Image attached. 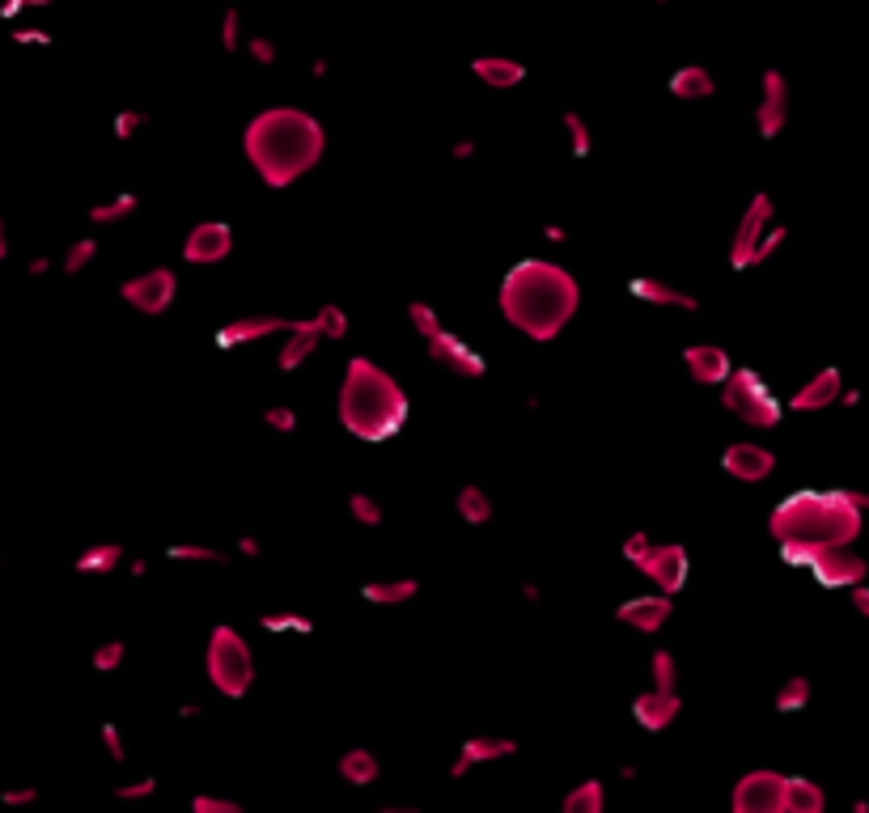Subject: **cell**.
I'll use <instances>...</instances> for the list:
<instances>
[{
	"instance_id": "obj_1",
	"label": "cell",
	"mask_w": 869,
	"mask_h": 813,
	"mask_svg": "<svg viewBox=\"0 0 869 813\" xmlns=\"http://www.w3.org/2000/svg\"><path fill=\"white\" fill-rule=\"evenodd\" d=\"M865 492H793L772 509L768 530L789 564H814L827 551H848L861 534Z\"/></svg>"
},
{
	"instance_id": "obj_2",
	"label": "cell",
	"mask_w": 869,
	"mask_h": 813,
	"mask_svg": "<svg viewBox=\"0 0 869 813\" xmlns=\"http://www.w3.org/2000/svg\"><path fill=\"white\" fill-rule=\"evenodd\" d=\"M577 305L581 288L560 263L522 259L501 280V314L509 318V327H518L535 343H552L564 331V322H573Z\"/></svg>"
},
{
	"instance_id": "obj_3",
	"label": "cell",
	"mask_w": 869,
	"mask_h": 813,
	"mask_svg": "<svg viewBox=\"0 0 869 813\" xmlns=\"http://www.w3.org/2000/svg\"><path fill=\"white\" fill-rule=\"evenodd\" d=\"M246 157H251L255 174L268 187H289L301 174H310L323 157V128L318 119L297 111V106H272V111H259L251 123H246Z\"/></svg>"
},
{
	"instance_id": "obj_4",
	"label": "cell",
	"mask_w": 869,
	"mask_h": 813,
	"mask_svg": "<svg viewBox=\"0 0 869 813\" xmlns=\"http://www.w3.org/2000/svg\"><path fill=\"white\" fill-rule=\"evenodd\" d=\"M340 424L369 445H378L407 424V394L369 356H352L340 386Z\"/></svg>"
},
{
	"instance_id": "obj_5",
	"label": "cell",
	"mask_w": 869,
	"mask_h": 813,
	"mask_svg": "<svg viewBox=\"0 0 869 813\" xmlns=\"http://www.w3.org/2000/svg\"><path fill=\"white\" fill-rule=\"evenodd\" d=\"M204 665H208L212 686H217L225 699H242L255 682V657H251V648H246V640L234 627H212Z\"/></svg>"
},
{
	"instance_id": "obj_6",
	"label": "cell",
	"mask_w": 869,
	"mask_h": 813,
	"mask_svg": "<svg viewBox=\"0 0 869 813\" xmlns=\"http://www.w3.org/2000/svg\"><path fill=\"white\" fill-rule=\"evenodd\" d=\"M721 403L734 420L751 424V428H776L780 424V403L768 390V382L755 369H734L730 382L721 386Z\"/></svg>"
},
{
	"instance_id": "obj_7",
	"label": "cell",
	"mask_w": 869,
	"mask_h": 813,
	"mask_svg": "<svg viewBox=\"0 0 869 813\" xmlns=\"http://www.w3.org/2000/svg\"><path fill=\"white\" fill-rule=\"evenodd\" d=\"M119 297L128 301L132 310L157 318V314L170 310L174 297H179V276H174L170 267H149V271H140V276L123 280L119 284Z\"/></svg>"
},
{
	"instance_id": "obj_8",
	"label": "cell",
	"mask_w": 869,
	"mask_h": 813,
	"mask_svg": "<svg viewBox=\"0 0 869 813\" xmlns=\"http://www.w3.org/2000/svg\"><path fill=\"white\" fill-rule=\"evenodd\" d=\"M785 792H789V775L780 771H747L734 784V813H785Z\"/></svg>"
},
{
	"instance_id": "obj_9",
	"label": "cell",
	"mask_w": 869,
	"mask_h": 813,
	"mask_svg": "<svg viewBox=\"0 0 869 813\" xmlns=\"http://www.w3.org/2000/svg\"><path fill=\"white\" fill-rule=\"evenodd\" d=\"M768 221H772V200H768V191H755V200H751L747 212H742V221L734 229V242H730V267L734 271L755 267V250H759V242H764Z\"/></svg>"
},
{
	"instance_id": "obj_10",
	"label": "cell",
	"mask_w": 869,
	"mask_h": 813,
	"mask_svg": "<svg viewBox=\"0 0 869 813\" xmlns=\"http://www.w3.org/2000/svg\"><path fill=\"white\" fill-rule=\"evenodd\" d=\"M641 568L653 585H658V593H679L687 585V551L679 547V542H662V547H649L641 555Z\"/></svg>"
},
{
	"instance_id": "obj_11",
	"label": "cell",
	"mask_w": 869,
	"mask_h": 813,
	"mask_svg": "<svg viewBox=\"0 0 869 813\" xmlns=\"http://www.w3.org/2000/svg\"><path fill=\"white\" fill-rule=\"evenodd\" d=\"M759 106H755V123H759V136L764 140H776L780 136V128H785V119H789V81L780 77L776 68H768L764 72V81H759Z\"/></svg>"
},
{
	"instance_id": "obj_12",
	"label": "cell",
	"mask_w": 869,
	"mask_h": 813,
	"mask_svg": "<svg viewBox=\"0 0 869 813\" xmlns=\"http://www.w3.org/2000/svg\"><path fill=\"white\" fill-rule=\"evenodd\" d=\"M721 466L725 475L738 479V483H764L772 471H776V454L764 445H751V441H738L721 454Z\"/></svg>"
},
{
	"instance_id": "obj_13",
	"label": "cell",
	"mask_w": 869,
	"mask_h": 813,
	"mask_svg": "<svg viewBox=\"0 0 869 813\" xmlns=\"http://www.w3.org/2000/svg\"><path fill=\"white\" fill-rule=\"evenodd\" d=\"M229 250H234V229L225 221H204L187 233L183 242V259L187 263H221Z\"/></svg>"
},
{
	"instance_id": "obj_14",
	"label": "cell",
	"mask_w": 869,
	"mask_h": 813,
	"mask_svg": "<svg viewBox=\"0 0 869 813\" xmlns=\"http://www.w3.org/2000/svg\"><path fill=\"white\" fill-rule=\"evenodd\" d=\"M429 356L437 360L441 369H450L454 377H484L488 373L484 356H475L467 343L458 339V335H450V331H441L437 339H429Z\"/></svg>"
},
{
	"instance_id": "obj_15",
	"label": "cell",
	"mask_w": 869,
	"mask_h": 813,
	"mask_svg": "<svg viewBox=\"0 0 869 813\" xmlns=\"http://www.w3.org/2000/svg\"><path fill=\"white\" fill-rule=\"evenodd\" d=\"M683 365H687L696 386H725L730 382V373H734L730 356H725V348H717V343H696V348H687Z\"/></svg>"
},
{
	"instance_id": "obj_16",
	"label": "cell",
	"mask_w": 869,
	"mask_h": 813,
	"mask_svg": "<svg viewBox=\"0 0 869 813\" xmlns=\"http://www.w3.org/2000/svg\"><path fill=\"white\" fill-rule=\"evenodd\" d=\"M293 322L289 318H272V314H255V318H234L217 331L221 348H242V343H255V339H268V335H289Z\"/></svg>"
},
{
	"instance_id": "obj_17",
	"label": "cell",
	"mask_w": 869,
	"mask_h": 813,
	"mask_svg": "<svg viewBox=\"0 0 869 813\" xmlns=\"http://www.w3.org/2000/svg\"><path fill=\"white\" fill-rule=\"evenodd\" d=\"M679 695L675 691H658V686H653L649 695H641L632 703V716H636V725L641 729H649V733H662L666 725H675V716H679Z\"/></svg>"
},
{
	"instance_id": "obj_18",
	"label": "cell",
	"mask_w": 869,
	"mask_h": 813,
	"mask_svg": "<svg viewBox=\"0 0 869 813\" xmlns=\"http://www.w3.org/2000/svg\"><path fill=\"white\" fill-rule=\"evenodd\" d=\"M814 576H819L823 585H861L865 581V572H869V564L861 555H853V551H827L823 559H814Z\"/></svg>"
},
{
	"instance_id": "obj_19",
	"label": "cell",
	"mask_w": 869,
	"mask_h": 813,
	"mask_svg": "<svg viewBox=\"0 0 869 813\" xmlns=\"http://www.w3.org/2000/svg\"><path fill=\"white\" fill-rule=\"evenodd\" d=\"M840 386H844V382H840V369L827 365V369H819L802 390L793 394L789 407H793V411H823V407H831V403L840 399Z\"/></svg>"
},
{
	"instance_id": "obj_20",
	"label": "cell",
	"mask_w": 869,
	"mask_h": 813,
	"mask_svg": "<svg viewBox=\"0 0 869 813\" xmlns=\"http://www.w3.org/2000/svg\"><path fill=\"white\" fill-rule=\"evenodd\" d=\"M619 623H628L636 631H658L670 619V593H653V598H632L615 610Z\"/></svg>"
},
{
	"instance_id": "obj_21",
	"label": "cell",
	"mask_w": 869,
	"mask_h": 813,
	"mask_svg": "<svg viewBox=\"0 0 869 813\" xmlns=\"http://www.w3.org/2000/svg\"><path fill=\"white\" fill-rule=\"evenodd\" d=\"M513 746L509 737H471V742H463V750H458V758L450 763V775H467L471 767H480V763H496V758H509Z\"/></svg>"
},
{
	"instance_id": "obj_22",
	"label": "cell",
	"mask_w": 869,
	"mask_h": 813,
	"mask_svg": "<svg viewBox=\"0 0 869 813\" xmlns=\"http://www.w3.org/2000/svg\"><path fill=\"white\" fill-rule=\"evenodd\" d=\"M318 343H323V331H318V322H314V318L293 322V331H289V339H285V348H280L276 365H280V369H297L301 360H310V356H314Z\"/></svg>"
},
{
	"instance_id": "obj_23",
	"label": "cell",
	"mask_w": 869,
	"mask_h": 813,
	"mask_svg": "<svg viewBox=\"0 0 869 813\" xmlns=\"http://www.w3.org/2000/svg\"><path fill=\"white\" fill-rule=\"evenodd\" d=\"M628 288H632V297H641L645 305H675V310H696V297H691V293H683V288H675V284L653 280V276L632 280Z\"/></svg>"
},
{
	"instance_id": "obj_24",
	"label": "cell",
	"mask_w": 869,
	"mask_h": 813,
	"mask_svg": "<svg viewBox=\"0 0 869 813\" xmlns=\"http://www.w3.org/2000/svg\"><path fill=\"white\" fill-rule=\"evenodd\" d=\"M471 72L492 89H513L526 77V64L505 60V56H480V60H471Z\"/></svg>"
},
{
	"instance_id": "obj_25",
	"label": "cell",
	"mask_w": 869,
	"mask_h": 813,
	"mask_svg": "<svg viewBox=\"0 0 869 813\" xmlns=\"http://www.w3.org/2000/svg\"><path fill=\"white\" fill-rule=\"evenodd\" d=\"M827 809V792L802 780V775H789V792H785V813H823Z\"/></svg>"
},
{
	"instance_id": "obj_26",
	"label": "cell",
	"mask_w": 869,
	"mask_h": 813,
	"mask_svg": "<svg viewBox=\"0 0 869 813\" xmlns=\"http://www.w3.org/2000/svg\"><path fill=\"white\" fill-rule=\"evenodd\" d=\"M713 89H717L713 77H708V68H700V64H687L670 77V94L683 98V102H700V98L713 94Z\"/></svg>"
},
{
	"instance_id": "obj_27",
	"label": "cell",
	"mask_w": 869,
	"mask_h": 813,
	"mask_svg": "<svg viewBox=\"0 0 869 813\" xmlns=\"http://www.w3.org/2000/svg\"><path fill=\"white\" fill-rule=\"evenodd\" d=\"M420 593V581L416 576H395V581H369L361 589L365 602H378V606H395V602H407Z\"/></svg>"
},
{
	"instance_id": "obj_28",
	"label": "cell",
	"mask_w": 869,
	"mask_h": 813,
	"mask_svg": "<svg viewBox=\"0 0 869 813\" xmlns=\"http://www.w3.org/2000/svg\"><path fill=\"white\" fill-rule=\"evenodd\" d=\"M340 775L352 784V788H365V784H374L378 780V758L369 754V750H344V758H340Z\"/></svg>"
},
{
	"instance_id": "obj_29",
	"label": "cell",
	"mask_w": 869,
	"mask_h": 813,
	"mask_svg": "<svg viewBox=\"0 0 869 813\" xmlns=\"http://www.w3.org/2000/svg\"><path fill=\"white\" fill-rule=\"evenodd\" d=\"M602 805H607L602 780H581L569 797H564V813H602Z\"/></svg>"
},
{
	"instance_id": "obj_30",
	"label": "cell",
	"mask_w": 869,
	"mask_h": 813,
	"mask_svg": "<svg viewBox=\"0 0 869 813\" xmlns=\"http://www.w3.org/2000/svg\"><path fill=\"white\" fill-rule=\"evenodd\" d=\"M123 559V547L119 542H94L90 551L77 555V572H115Z\"/></svg>"
},
{
	"instance_id": "obj_31",
	"label": "cell",
	"mask_w": 869,
	"mask_h": 813,
	"mask_svg": "<svg viewBox=\"0 0 869 813\" xmlns=\"http://www.w3.org/2000/svg\"><path fill=\"white\" fill-rule=\"evenodd\" d=\"M458 517L467 526H484L492 517V500L484 496V487H458Z\"/></svg>"
},
{
	"instance_id": "obj_32",
	"label": "cell",
	"mask_w": 869,
	"mask_h": 813,
	"mask_svg": "<svg viewBox=\"0 0 869 813\" xmlns=\"http://www.w3.org/2000/svg\"><path fill=\"white\" fill-rule=\"evenodd\" d=\"M806 703H810V678H802V674H793L776 691V712H802Z\"/></svg>"
},
{
	"instance_id": "obj_33",
	"label": "cell",
	"mask_w": 869,
	"mask_h": 813,
	"mask_svg": "<svg viewBox=\"0 0 869 813\" xmlns=\"http://www.w3.org/2000/svg\"><path fill=\"white\" fill-rule=\"evenodd\" d=\"M132 212H136V195L123 191V195H115V200L94 204V208H90V221H94V225H115V221H123V216H132Z\"/></svg>"
},
{
	"instance_id": "obj_34",
	"label": "cell",
	"mask_w": 869,
	"mask_h": 813,
	"mask_svg": "<svg viewBox=\"0 0 869 813\" xmlns=\"http://www.w3.org/2000/svg\"><path fill=\"white\" fill-rule=\"evenodd\" d=\"M649 670H653V686H658V691H675V682H679L675 653L658 648V653H653V661H649Z\"/></svg>"
},
{
	"instance_id": "obj_35",
	"label": "cell",
	"mask_w": 869,
	"mask_h": 813,
	"mask_svg": "<svg viewBox=\"0 0 869 813\" xmlns=\"http://www.w3.org/2000/svg\"><path fill=\"white\" fill-rule=\"evenodd\" d=\"M94 255H98V238H77L73 246H68V255H64V276H81Z\"/></svg>"
},
{
	"instance_id": "obj_36",
	"label": "cell",
	"mask_w": 869,
	"mask_h": 813,
	"mask_svg": "<svg viewBox=\"0 0 869 813\" xmlns=\"http://www.w3.org/2000/svg\"><path fill=\"white\" fill-rule=\"evenodd\" d=\"M348 513H352V521H361V526H382V504L365 492L348 496Z\"/></svg>"
},
{
	"instance_id": "obj_37",
	"label": "cell",
	"mask_w": 869,
	"mask_h": 813,
	"mask_svg": "<svg viewBox=\"0 0 869 813\" xmlns=\"http://www.w3.org/2000/svg\"><path fill=\"white\" fill-rule=\"evenodd\" d=\"M318 331H323V339H344L348 335V314L340 310V305H323V310L314 314Z\"/></svg>"
},
{
	"instance_id": "obj_38",
	"label": "cell",
	"mask_w": 869,
	"mask_h": 813,
	"mask_svg": "<svg viewBox=\"0 0 869 813\" xmlns=\"http://www.w3.org/2000/svg\"><path fill=\"white\" fill-rule=\"evenodd\" d=\"M407 318H412V327L424 335V343L446 331V327H441V318H437V310H433V305H424V301H416L412 310H407Z\"/></svg>"
},
{
	"instance_id": "obj_39",
	"label": "cell",
	"mask_w": 869,
	"mask_h": 813,
	"mask_svg": "<svg viewBox=\"0 0 869 813\" xmlns=\"http://www.w3.org/2000/svg\"><path fill=\"white\" fill-rule=\"evenodd\" d=\"M123 653H128V648H123V640H106V644L94 648L90 665H94L98 674H111V670H119V665H123Z\"/></svg>"
},
{
	"instance_id": "obj_40",
	"label": "cell",
	"mask_w": 869,
	"mask_h": 813,
	"mask_svg": "<svg viewBox=\"0 0 869 813\" xmlns=\"http://www.w3.org/2000/svg\"><path fill=\"white\" fill-rule=\"evenodd\" d=\"M564 128H569L573 153H577V157H590V149H594V144H590V128H585V119L569 111V115H564Z\"/></svg>"
},
{
	"instance_id": "obj_41",
	"label": "cell",
	"mask_w": 869,
	"mask_h": 813,
	"mask_svg": "<svg viewBox=\"0 0 869 813\" xmlns=\"http://www.w3.org/2000/svg\"><path fill=\"white\" fill-rule=\"evenodd\" d=\"M259 627L263 631H314V623L301 619V614H263Z\"/></svg>"
},
{
	"instance_id": "obj_42",
	"label": "cell",
	"mask_w": 869,
	"mask_h": 813,
	"mask_svg": "<svg viewBox=\"0 0 869 813\" xmlns=\"http://www.w3.org/2000/svg\"><path fill=\"white\" fill-rule=\"evenodd\" d=\"M191 809H195V813H242L238 801H229V797H208V792L191 797Z\"/></svg>"
},
{
	"instance_id": "obj_43",
	"label": "cell",
	"mask_w": 869,
	"mask_h": 813,
	"mask_svg": "<svg viewBox=\"0 0 869 813\" xmlns=\"http://www.w3.org/2000/svg\"><path fill=\"white\" fill-rule=\"evenodd\" d=\"M153 792H157V780H153V775H145V780H136V784H119L115 797L119 801H145V797H153Z\"/></svg>"
},
{
	"instance_id": "obj_44",
	"label": "cell",
	"mask_w": 869,
	"mask_h": 813,
	"mask_svg": "<svg viewBox=\"0 0 869 813\" xmlns=\"http://www.w3.org/2000/svg\"><path fill=\"white\" fill-rule=\"evenodd\" d=\"M170 559H191V564H221L225 555L212 551V547H174Z\"/></svg>"
},
{
	"instance_id": "obj_45",
	"label": "cell",
	"mask_w": 869,
	"mask_h": 813,
	"mask_svg": "<svg viewBox=\"0 0 869 813\" xmlns=\"http://www.w3.org/2000/svg\"><path fill=\"white\" fill-rule=\"evenodd\" d=\"M263 424L276 428V432H293L297 428V415H293V407H268V411H263Z\"/></svg>"
},
{
	"instance_id": "obj_46",
	"label": "cell",
	"mask_w": 869,
	"mask_h": 813,
	"mask_svg": "<svg viewBox=\"0 0 869 813\" xmlns=\"http://www.w3.org/2000/svg\"><path fill=\"white\" fill-rule=\"evenodd\" d=\"M780 242H785V229H780V225L768 229V233H764V242H759V250H755V267H759V263H768V259L776 255V250H780Z\"/></svg>"
},
{
	"instance_id": "obj_47",
	"label": "cell",
	"mask_w": 869,
	"mask_h": 813,
	"mask_svg": "<svg viewBox=\"0 0 869 813\" xmlns=\"http://www.w3.org/2000/svg\"><path fill=\"white\" fill-rule=\"evenodd\" d=\"M140 128H145V115H140V111L115 115V136H119V140H132V132H140Z\"/></svg>"
},
{
	"instance_id": "obj_48",
	"label": "cell",
	"mask_w": 869,
	"mask_h": 813,
	"mask_svg": "<svg viewBox=\"0 0 869 813\" xmlns=\"http://www.w3.org/2000/svg\"><path fill=\"white\" fill-rule=\"evenodd\" d=\"M102 746H106V754H111L115 763H123V758H128V750H123V733H119L115 725H102Z\"/></svg>"
},
{
	"instance_id": "obj_49",
	"label": "cell",
	"mask_w": 869,
	"mask_h": 813,
	"mask_svg": "<svg viewBox=\"0 0 869 813\" xmlns=\"http://www.w3.org/2000/svg\"><path fill=\"white\" fill-rule=\"evenodd\" d=\"M653 547L649 542V534H628V542H624V559L628 564H641V555Z\"/></svg>"
},
{
	"instance_id": "obj_50",
	"label": "cell",
	"mask_w": 869,
	"mask_h": 813,
	"mask_svg": "<svg viewBox=\"0 0 869 813\" xmlns=\"http://www.w3.org/2000/svg\"><path fill=\"white\" fill-rule=\"evenodd\" d=\"M0 801H5V805H34V801H39V792H34V788H5V792H0Z\"/></svg>"
},
{
	"instance_id": "obj_51",
	"label": "cell",
	"mask_w": 869,
	"mask_h": 813,
	"mask_svg": "<svg viewBox=\"0 0 869 813\" xmlns=\"http://www.w3.org/2000/svg\"><path fill=\"white\" fill-rule=\"evenodd\" d=\"M221 47H225V51H234V47H238V13H234V9L225 13V34H221Z\"/></svg>"
},
{
	"instance_id": "obj_52",
	"label": "cell",
	"mask_w": 869,
	"mask_h": 813,
	"mask_svg": "<svg viewBox=\"0 0 869 813\" xmlns=\"http://www.w3.org/2000/svg\"><path fill=\"white\" fill-rule=\"evenodd\" d=\"M251 51H255V60H263V64H272V60H276V47H272L268 39H255Z\"/></svg>"
},
{
	"instance_id": "obj_53",
	"label": "cell",
	"mask_w": 869,
	"mask_h": 813,
	"mask_svg": "<svg viewBox=\"0 0 869 813\" xmlns=\"http://www.w3.org/2000/svg\"><path fill=\"white\" fill-rule=\"evenodd\" d=\"M853 606H857L861 619H869V589L865 585H853Z\"/></svg>"
},
{
	"instance_id": "obj_54",
	"label": "cell",
	"mask_w": 869,
	"mask_h": 813,
	"mask_svg": "<svg viewBox=\"0 0 869 813\" xmlns=\"http://www.w3.org/2000/svg\"><path fill=\"white\" fill-rule=\"evenodd\" d=\"M47 267H51V259H30V267H26V276H47Z\"/></svg>"
},
{
	"instance_id": "obj_55",
	"label": "cell",
	"mask_w": 869,
	"mask_h": 813,
	"mask_svg": "<svg viewBox=\"0 0 869 813\" xmlns=\"http://www.w3.org/2000/svg\"><path fill=\"white\" fill-rule=\"evenodd\" d=\"M238 551L242 555H259V542L255 538H238Z\"/></svg>"
},
{
	"instance_id": "obj_56",
	"label": "cell",
	"mask_w": 869,
	"mask_h": 813,
	"mask_svg": "<svg viewBox=\"0 0 869 813\" xmlns=\"http://www.w3.org/2000/svg\"><path fill=\"white\" fill-rule=\"evenodd\" d=\"M9 255V229H5V221H0V259Z\"/></svg>"
}]
</instances>
